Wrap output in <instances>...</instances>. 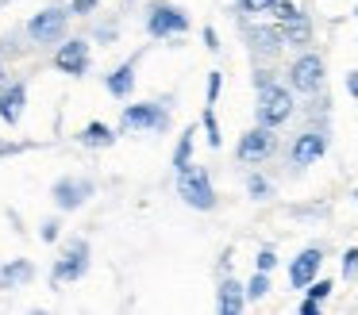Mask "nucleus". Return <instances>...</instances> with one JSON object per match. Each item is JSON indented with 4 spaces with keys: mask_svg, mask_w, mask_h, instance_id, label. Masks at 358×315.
I'll return each instance as SVG.
<instances>
[{
    "mask_svg": "<svg viewBox=\"0 0 358 315\" xmlns=\"http://www.w3.org/2000/svg\"><path fill=\"white\" fill-rule=\"evenodd\" d=\"M178 192L189 207H196V212H212V207H216V192H212L208 173H204L201 166H193V161H189L185 169H178Z\"/></svg>",
    "mask_w": 358,
    "mask_h": 315,
    "instance_id": "1",
    "label": "nucleus"
},
{
    "mask_svg": "<svg viewBox=\"0 0 358 315\" xmlns=\"http://www.w3.org/2000/svg\"><path fill=\"white\" fill-rule=\"evenodd\" d=\"M258 123L262 127H281V123L293 115V92L285 89V85H266V89H258V108H255Z\"/></svg>",
    "mask_w": 358,
    "mask_h": 315,
    "instance_id": "2",
    "label": "nucleus"
},
{
    "mask_svg": "<svg viewBox=\"0 0 358 315\" xmlns=\"http://www.w3.org/2000/svg\"><path fill=\"white\" fill-rule=\"evenodd\" d=\"M66 27H70V12H66V8H43L39 15L27 20V38H31L35 46H58L66 35Z\"/></svg>",
    "mask_w": 358,
    "mask_h": 315,
    "instance_id": "3",
    "label": "nucleus"
},
{
    "mask_svg": "<svg viewBox=\"0 0 358 315\" xmlns=\"http://www.w3.org/2000/svg\"><path fill=\"white\" fill-rule=\"evenodd\" d=\"M289 89L293 92H304V96H316L324 89V58L312 50L296 54L293 66H289Z\"/></svg>",
    "mask_w": 358,
    "mask_h": 315,
    "instance_id": "4",
    "label": "nucleus"
},
{
    "mask_svg": "<svg viewBox=\"0 0 358 315\" xmlns=\"http://www.w3.org/2000/svg\"><path fill=\"white\" fill-rule=\"evenodd\" d=\"M120 127L127 131H166L170 127V112L166 104H127L124 115H120Z\"/></svg>",
    "mask_w": 358,
    "mask_h": 315,
    "instance_id": "5",
    "label": "nucleus"
},
{
    "mask_svg": "<svg viewBox=\"0 0 358 315\" xmlns=\"http://www.w3.org/2000/svg\"><path fill=\"white\" fill-rule=\"evenodd\" d=\"M273 150H278L273 127H262V123H258L255 131H247V135L239 138V146H235V158H239L243 166H258V161H266Z\"/></svg>",
    "mask_w": 358,
    "mask_h": 315,
    "instance_id": "6",
    "label": "nucleus"
},
{
    "mask_svg": "<svg viewBox=\"0 0 358 315\" xmlns=\"http://www.w3.org/2000/svg\"><path fill=\"white\" fill-rule=\"evenodd\" d=\"M147 31L155 38H173V35H185L189 31V15L173 4H150L147 12Z\"/></svg>",
    "mask_w": 358,
    "mask_h": 315,
    "instance_id": "7",
    "label": "nucleus"
},
{
    "mask_svg": "<svg viewBox=\"0 0 358 315\" xmlns=\"http://www.w3.org/2000/svg\"><path fill=\"white\" fill-rule=\"evenodd\" d=\"M85 273H89V242L78 238V242H70V250L55 261V273L50 277H55V284H58V281H81Z\"/></svg>",
    "mask_w": 358,
    "mask_h": 315,
    "instance_id": "8",
    "label": "nucleus"
},
{
    "mask_svg": "<svg viewBox=\"0 0 358 315\" xmlns=\"http://www.w3.org/2000/svg\"><path fill=\"white\" fill-rule=\"evenodd\" d=\"M55 66L62 69V73H70V77L89 73V38H66V43H58Z\"/></svg>",
    "mask_w": 358,
    "mask_h": 315,
    "instance_id": "9",
    "label": "nucleus"
},
{
    "mask_svg": "<svg viewBox=\"0 0 358 315\" xmlns=\"http://www.w3.org/2000/svg\"><path fill=\"white\" fill-rule=\"evenodd\" d=\"M327 154V135L324 131H301L289 146V161L293 166H316L320 158Z\"/></svg>",
    "mask_w": 358,
    "mask_h": 315,
    "instance_id": "10",
    "label": "nucleus"
},
{
    "mask_svg": "<svg viewBox=\"0 0 358 315\" xmlns=\"http://www.w3.org/2000/svg\"><path fill=\"white\" fill-rule=\"evenodd\" d=\"M89 196H93V181H85V177H62L55 184V204L62 212H78Z\"/></svg>",
    "mask_w": 358,
    "mask_h": 315,
    "instance_id": "11",
    "label": "nucleus"
},
{
    "mask_svg": "<svg viewBox=\"0 0 358 315\" xmlns=\"http://www.w3.org/2000/svg\"><path fill=\"white\" fill-rule=\"evenodd\" d=\"M320 265H324V250H320V246L301 250L293 258V265H289V284H293V288H308V281H316Z\"/></svg>",
    "mask_w": 358,
    "mask_h": 315,
    "instance_id": "12",
    "label": "nucleus"
},
{
    "mask_svg": "<svg viewBox=\"0 0 358 315\" xmlns=\"http://www.w3.org/2000/svg\"><path fill=\"white\" fill-rule=\"evenodd\" d=\"M278 31H281V43H285V46H301V50H304V46L312 43V20L301 12V8H296L289 20H281Z\"/></svg>",
    "mask_w": 358,
    "mask_h": 315,
    "instance_id": "13",
    "label": "nucleus"
},
{
    "mask_svg": "<svg viewBox=\"0 0 358 315\" xmlns=\"http://www.w3.org/2000/svg\"><path fill=\"white\" fill-rule=\"evenodd\" d=\"M24 104H27V85H4V89H0V119L4 123H12V127H16L20 123V115H24Z\"/></svg>",
    "mask_w": 358,
    "mask_h": 315,
    "instance_id": "14",
    "label": "nucleus"
},
{
    "mask_svg": "<svg viewBox=\"0 0 358 315\" xmlns=\"http://www.w3.org/2000/svg\"><path fill=\"white\" fill-rule=\"evenodd\" d=\"M247 38H250V50L258 58H278L281 54V31L278 27H247Z\"/></svg>",
    "mask_w": 358,
    "mask_h": 315,
    "instance_id": "15",
    "label": "nucleus"
},
{
    "mask_svg": "<svg viewBox=\"0 0 358 315\" xmlns=\"http://www.w3.org/2000/svg\"><path fill=\"white\" fill-rule=\"evenodd\" d=\"M216 307L224 315H239L243 307H247V288H243L239 281H231V277H224V284H220V296H216Z\"/></svg>",
    "mask_w": 358,
    "mask_h": 315,
    "instance_id": "16",
    "label": "nucleus"
},
{
    "mask_svg": "<svg viewBox=\"0 0 358 315\" xmlns=\"http://www.w3.org/2000/svg\"><path fill=\"white\" fill-rule=\"evenodd\" d=\"M104 89H108L112 96H120V100H127V96H131V89H135V58L112 69V73L104 77Z\"/></svg>",
    "mask_w": 358,
    "mask_h": 315,
    "instance_id": "17",
    "label": "nucleus"
},
{
    "mask_svg": "<svg viewBox=\"0 0 358 315\" xmlns=\"http://www.w3.org/2000/svg\"><path fill=\"white\" fill-rule=\"evenodd\" d=\"M35 277V265L27 258H16V261H8V265L0 269V284L4 288H16V284H27Z\"/></svg>",
    "mask_w": 358,
    "mask_h": 315,
    "instance_id": "18",
    "label": "nucleus"
},
{
    "mask_svg": "<svg viewBox=\"0 0 358 315\" xmlns=\"http://www.w3.org/2000/svg\"><path fill=\"white\" fill-rule=\"evenodd\" d=\"M81 142L93 146V150H104V146L116 142V131H112L108 123H89V127L81 131Z\"/></svg>",
    "mask_w": 358,
    "mask_h": 315,
    "instance_id": "19",
    "label": "nucleus"
},
{
    "mask_svg": "<svg viewBox=\"0 0 358 315\" xmlns=\"http://www.w3.org/2000/svg\"><path fill=\"white\" fill-rule=\"evenodd\" d=\"M193 135H196V127L181 131L178 146H173V166H178V169H185L189 161H193Z\"/></svg>",
    "mask_w": 358,
    "mask_h": 315,
    "instance_id": "20",
    "label": "nucleus"
},
{
    "mask_svg": "<svg viewBox=\"0 0 358 315\" xmlns=\"http://www.w3.org/2000/svg\"><path fill=\"white\" fill-rule=\"evenodd\" d=\"M201 127H204V135H208V146H212V150H220V142H224V138H220V123H216V112H212V104L204 108Z\"/></svg>",
    "mask_w": 358,
    "mask_h": 315,
    "instance_id": "21",
    "label": "nucleus"
},
{
    "mask_svg": "<svg viewBox=\"0 0 358 315\" xmlns=\"http://www.w3.org/2000/svg\"><path fill=\"white\" fill-rule=\"evenodd\" d=\"M266 292H270V273H262V269H258V273L247 281V300H262Z\"/></svg>",
    "mask_w": 358,
    "mask_h": 315,
    "instance_id": "22",
    "label": "nucleus"
},
{
    "mask_svg": "<svg viewBox=\"0 0 358 315\" xmlns=\"http://www.w3.org/2000/svg\"><path fill=\"white\" fill-rule=\"evenodd\" d=\"M266 12L281 23V20H289V15L296 12V4H293V0H270V4H266Z\"/></svg>",
    "mask_w": 358,
    "mask_h": 315,
    "instance_id": "23",
    "label": "nucleus"
},
{
    "mask_svg": "<svg viewBox=\"0 0 358 315\" xmlns=\"http://www.w3.org/2000/svg\"><path fill=\"white\" fill-rule=\"evenodd\" d=\"M247 189H250V196H255V200H266V196H270V181H266V177H258V173H250Z\"/></svg>",
    "mask_w": 358,
    "mask_h": 315,
    "instance_id": "24",
    "label": "nucleus"
},
{
    "mask_svg": "<svg viewBox=\"0 0 358 315\" xmlns=\"http://www.w3.org/2000/svg\"><path fill=\"white\" fill-rule=\"evenodd\" d=\"M343 277H347V281L358 277V246H350V250L343 254Z\"/></svg>",
    "mask_w": 358,
    "mask_h": 315,
    "instance_id": "25",
    "label": "nucleus"
},
{
    "mask_svg": "<svg viewBox=\"0 0 358 315\" xmlns=\"http://www.w3.org/2000/svg\"><path fill=\"white\" fill-rule=\"evenodd\" d=\"M331 288H335L331 281H308V288H304V292H308L312 300H320V304H324V300L331 296Z\"/></svg>",
    "mask_w": 358,
    "mask_h": 315,
    "instance_id": "26",
    "label": "nucleus"
},
{
    "mask_svg": "<svg viewBox=\"0 0 358 315\" xmlns=\"http://www.w3.org/2000/svg\"><path fill=\"white\" fill-rule=\"evenodd\" d=\"M255 269H262V273H273L278 269V254L266 246V250H258V261H255Z\"/></svg>",
    "mask_w": 358,
    "mask_h": 315,
    "instance_id": "27",
    "label": "nucleus"
},
{
    "mask_svg": "<svg viewBox=\"0 0 358 315\" xmlns=\"http://www.w3.org/2000/svg\"><path fill=\"white\" fill-rule=\"evenodd\" d=\"M220 89H224V73L212 69V73H208V89H204V92H208V104H216V100H220Z\"/></svg>",
    "mask_w": 358,
    "mask_h": 315,
    "instance_id": "28",
    "label": "nucleus"
},
{
    "mask_svg": "<svg viewBox=\"0 0 358 315\" xmlns=\"http://www.w3.org/2000/svg\"><path fill=\"white\" fill-rule=\"evenodd\" d=\"M266 4H270V0H239V12L243 15H258V12H266Z\"/></svg>",
    "mask_w": 358,
    "mask_h": 315,
    "instance_id": "29",
    "label": "nucleus"
},
{
    "mask_svg": "<svg viewBox=\"0 0 358 315\" xmlns=\"http://www.w3.org/2000/svg\"><path fill=\"white\" fill-rule=\"evenodd\" d=\"M96 4H101V0H70L73 15H89V12H96Z\"/></svg>",
    "mask_w": 358,
    "mask_h": 315,
    "instance_id": "30",
    "label": "nucleus"
},
{
    "mask_svg": "<svg viewBox=\"0 0 358 315\" xmlns=\"http://www.w3.org/2000/svg\"><path fill=\"white\" fill-rule=\"evenodd\" d=\"M266 85H273V69L258 66V69H255V89H266Z\"/></svg>",
    "mask_w": 358,
    "mask_h": 315,
    "instance_id": "31",
    "label": "nucleus"
},
{
    "mask_svg": "<svg viewBox=\"0 0 358 315\" xmlns=\"http://www.w3.org/2000/svg\"><path fill=\"white\" fill-rule=\"evenodd\" d=\"M39 238H43V242H55V238H58V219H47V223H43Z\"/></svg>",
    "mask_w": 358,
    "mask_h": 315,
    "instance_id": "32",
    "label": "nucleus"
},
{
    "mask_svg": "<svg viewBox=\"0 0 358 315\" xmlns=\"http://www.w3.org/2000/svg\"><path fill=\"white\" fill-rule=\"evenodd\" d=\"M301 315H320V300L304 296V300H301Z\"/></svg>",
    "mask_w": 358,
    "mask_h": 315,
    "instance_id": "33",
    "label": "nucleus"
},
{
    "mask_svg": "<svg viewBox=\"0 0 358 315\" xmlns=\"http://www.w3.org/2000/svg\"><path fill=\"white\" fill-rule=\"evenodd\" d=\"M204 46H208V50H220V35L212 27H204Z\"/></svg>",
    "mask_w": 358,
    "mask_h": 315,
    "instance_id": "34",
    "label": "nucleus"
},
{
    "mask_svg": "<svg viewBox=\"0 0 358 315\" xmlns=\"http://www.w3.org/2000/svg\"><path fill=\"white\" fill-rule=\"evenodd\" d=\"M347 92L358 100V69H350V73H347Z\"/></svg>",
    "mask_w": 358,
    "mask_h": 315,
    "instance_id": "35",
    "label": "nucleus"
},
{
    "mask_svg": "<svg viewBox=\"0 0 358 315\" xmlns=\"http://www.w3.org/2000/svg\"><path fill=\"white\" fill-rule=\"evenodd\" d=\"M4 85H8V69L0 66V89H4Z\"/></svg>",
    "mask_w": 358,
    "mask_h": 315,
    "instance_id": "36",
    "label": "nucleus"
},
{
    "mask_svg": "<svg viewBox=\"0 0 358 315\" xmlns=\"http://www.w3.org/2000/svg\"><path fill=\"white\" fill-rule=\"evenodd\" d=\"M355 204H358V189H355Z\"/></svg>",
    "mask_w": 358,
    "mask_h": 315,
    "instance_id": "37",
    "label": "nucleus"
},
{
    "mask_svg": "<svg viewBox=\"0 0 358 315\" xmlns=\"http://www.w3.org/2000/svg\"><path fill=\"white\" fill-rule=\"evenodd\" d=\"M355 15H358V8H355Z\"/></svg>",
    "mask_w": 358,
    "mask_h": 315,
    "instance_id": "38",
    "label": "nucleus"
}]
</instances>
